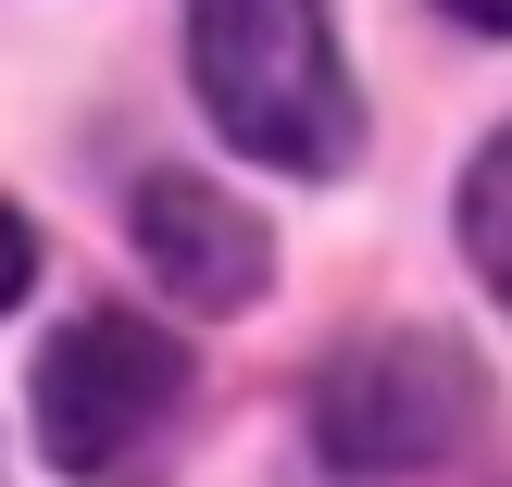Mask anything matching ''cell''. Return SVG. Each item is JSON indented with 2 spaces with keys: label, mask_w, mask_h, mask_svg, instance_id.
I'll return each instance as SVG.
<instances>
[{
  "label": "cell",
  "mask_w": 512,
  "mask_h": 487,
  "mask_svg": "<svg viewBox=\"0 0 512 487\" xmlns=\"http://www.w3.org/2000/svg\"><path fill=\"white\" fill-rule=\"evenodd\" d=\"M188 75L213 138L275 175H338L363 150V100L325 0H188Z\"/></svg>",
  "instance_id": "1"
},
{
  "label": "cell",
  "mask_w": 512,
  "mask_h": 487,
  "mask_svg": "<svg viewBox=\"0 0 512 487\" xmlns=\"http://www.w3.org/2000/svg\"><path fill=\"white\" fill-rule=\"evenodd\" d=\"M188 413V350L150 313H75L38 350V450L75 487H125Z\"/></svg>",
  "instance_id": "2"
},
{
  "label": "cell",
  "mask_w": 512,
  "mask_h": 487,
  "mask_svg": "<svg viewBox=\"0 0 512 487\" xmlns=\"http://www.w3.org/2000/svg\"><path fill=\"white\" fill-rule=\"evenodd\" d=\"M463 425H475V363L425 325H388L313 375V438L338 475H425L438 450H463Z\"/></svg>",
  "instance_id": "3"
},
{
  "label": "cell",
  "mask_w": 512,
  "mask_h": 487,
  "mask_svg": "<svg viewBox=\"0 0 512 487\" xmlns=\"http://www.w3.org/2000/svg\"><path fill=\"white\" fill-rule=\"evenodd\" d=\"M125 225H138V263L163 275V288L188 300V313H238V300H263V275H275L263 213H250L238 188H213V175H188V163L138 175Z\"/></svg>",
  "instance_id": "4"
},
{
  "label": "cell",
  "mask_w": 512,
  "mask_h": 487,
  "mask_svg": "<svg viewBox=\"0 0 512 487\" xmlns=\"http://www.w3.org/2000/svg\"><path fill=\"white\" fill-rule=\"evenodd\" d=\"M463 250H475V275L512 300V125L463 163Z\"/></svg>",
  "instance_id": "5"
},
{
  "label": "cell",
  "mask_w": 512,
  "mask_h": 487,
  "mask_svg": "<svg viewBox=\"0 0 512 487\" xmlns=\"http://www.w3.org/2000/svg\"><path fill=\"white\" fill-rule=\"evenodd\" d=\"M25 275H38V238H25V213H13V200H0V313H13V300H25Z\"/></svg>",
  "instance_id": "6"
},
{
  "label": "cell",
  "mask_w": 512,
  "mask_h": 487,
  "mask_svg": "<svg viewBox=\"0 0 512 487\" xmlns=\"http://www.w3.org/2000/svg\"><path fill=\"white\" fill-rule=\"evenodd\" d=\"M438 13H463V25H488V38H512V0H438Z\"/></svg>",
  "instance_id": "7"
}]
</instances>
